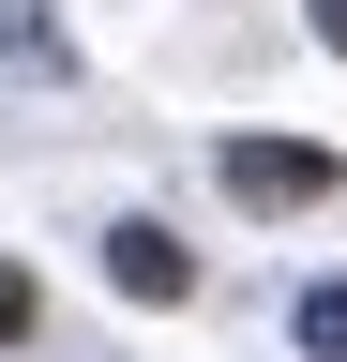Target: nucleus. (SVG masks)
<instances>
[{
	"label": "nucleus",
	"instance_id": "obj_5",
	"mask_svg": "<svg viewBox=\"0 0 347 362\" xmlns=\"http://www.w3.org/2000/svg\"><path fill=\"white\" fill-rule=\"evenodd\" d=\"M317 45H332V61H347V0H317Z\"/></svg>",
	"mask_w": 347,
	"mask_h": 362
},
{
	"label": "nucleus",
	"instance_id": "obj_2",
	"mask_svg": "<svg viewBox=\"0 0 347 362\" xmlns=\"http://www.w3.org/2000/svg\"><path fill=\"white\" fill-rule=\"evenodd\" d=\"M106 287L121 302H196V257L166 242V226H106Z\"/></svg>",
	"mask_w": 347,
	"mask_h": 362
},
{
	"label": "nucleus",
	"instance_id": "obj_4",
	"mask_svg": "<svg viewBox=\"0 0 347 362\" xmlns=\"http://www.w3.org/2000/svg\"><path fill=\"white\" fill-rule=\"evenodd\" d=\"M30 317H46V287H30V272H16V257H0V347H16V332H30Z\"/></svg>",
	"mask_w": 347,
	"mask_h": 362
},
{
	"label": "nucleus",
	"instance_id": "obj_1",
	"mask_svg": "<svg viewBox=\"0 0 347 362\" xmlns=\"http://www.w3.org/2000/svg\"><path fill=\"white\" fill-rule=\"evenodd\" d=\"M227 197L242 211H317L332 197V151L317 136H227Z\"/></svg>",
	"mask_w": 347,
	"mask_h": 362
},
{
	"label": "nucleus",
	"instance_id": "obj_3",
	"mask_svg": "<svg viewBox=\"0 0 347 362\" xmlns=\"http://www.w3.org/2000/svg\"><path fill=\"white\" fill-rule=\"evenodd\" d=\"M302 362H347V287H302Z\"/></svg>",
	"mask_w": 347,
	"mask_h": 362
}]
</instances>
